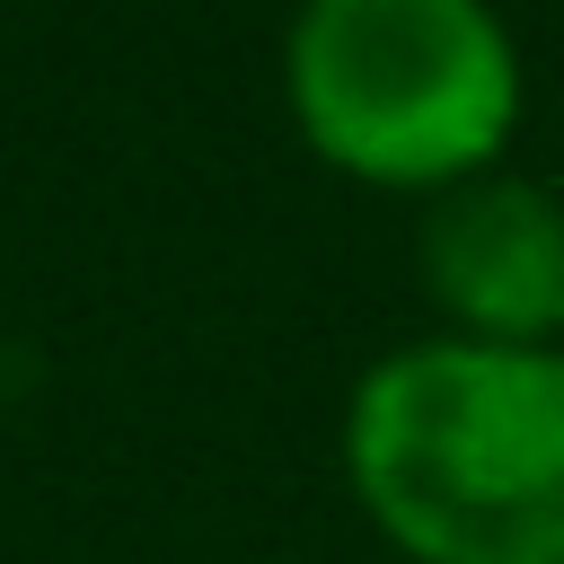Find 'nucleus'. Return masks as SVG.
Wrapping results in <instances>:
<instances>
[{
    "instance_id": "nucleus-2",
    "label": "nucleus",
    "mask_w": 564,
    "mask_h": 564,
    "mask_svg": "<svg viewBox=\"0 0 564 564\" xmlns=\"http://www.w3.org/2000/svg\"><path fill=\"white\" fill-rule=\"evenodd\" d=\"M300 141L388 194H449L520 132V44L494 0H300L282 35Z\"/></svg>"
},
{
    "instance_id": "nucleus-1",
    "label": "nucleus",
    "mask_w": 564,
    "mask_h": 564,
    "mask_svg": "<svg viewBox=\"0 0 564 564\" xmlns=\"http://www.w3.org/2000/svg\"><path fill=\"white\" fill-rule=\"evenodd\" d=\"M344 476L414 564H564V344L379 352L344 405Z\"/></svg>"
},
{
    "instance_id": "nucleus-3",
    "label": "nucleus",
    "mask_w": 564,
    "mask_h": 564,
    "mask_svg": "<svg viewBox=\"0 0 564 564\" xmlns=\"http://www.w3.org/2000/svg\"><path fill=\"white\" fill-rule=\"evenodd\" d=\"M423 291L441 300L449 335L476 344H555L564 335V194L538 176L485 167L432 194L414 238Z\"/></svg>"
}]
</instances>
